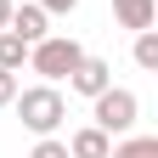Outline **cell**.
Wrapping results in <instances>:
<instances>
[{"label":"cell","instance_id":"6da1fadb","mask_svg":"<svg viewBox=\"0 0 158 158\" xmlns=\"http://www.w3.org/2000/svg\"><path fill=\"white\" fill-rule=\"evenodd\" d=\"M11 107H17V118H23V130H34V135H56V124L68 118V102H62L56 85H28V90L17 85Z\"/></svg>","mask_w":158,"mask_h":158},{"label":"cell","instance_id":"7a4b0ae2","mask_svg":"<svg viewBox=\"0 0 158 158\" xmlns=\"http://www.w3.org/2000/svg\"><path fill=\"white\" fill-rule=\"evenodd\" d=\"M79 56H85V45H79L73 34H45V40L28 45V68L45 79V85H56V79H68L79 68Z\"/></svg>","mask_w":158,"mask_h":158},{"label":"cell","instance_id":"3957f363","mask_svg":"<svg viewBox=\"0 0 158 158\" xmlns=\"http://www.w3.org/2000/svg\"><path fill=\"white\" fill-rule=\"evenodd\" d=\"M90 118H96V130H107V135H130L135 118H141V102H135V90L107 85L102 96H90Z\"/></svg>","mask_w":158,"mask_h":158},{"label":"cell","instance_id":"277c9868","mask_svg":"<svg viewBox=\"0 0 158 158\" xmlns=\"http://www.w3.org/2000/svg\"><path fill=\"white\" fill-rule=\"evenodd\" d=\"M107 85H113V68L102 62V56H90V51L79 56V68L68 73V90H79V96H102Z\"/></svg>","mask_w":158,"mask_h":158},{"label":"cell","instance_id":"5b68a950","mask_svg":"<svg viewBox=\"0 0 158 158\" xmlns=\"http://www.w3.org/2000/svg\"><path fill=\"white\" fill-rule=\"evenodd\" d=\"M45 23H51V17L40 11L34 0H28V6H11V17H6V28H11L17 40H28V45H34V40H45V34H51Z\"/></svg>","mask_w":158,"mask_h":158},{"label":"cell","instance_id":"8992f818","mask_svg":"<svg viewBox=\"0 0 158 158\" xmlns=\"http://www.w3.org/2000/svg\"><path fill=\"white\" fill-rule=\"evenodd\" d=\"M107 152H113V135L96 130V124H85V130L68 135V158H107Z\"/></svg>","mask_w":158,"mask_h":158},{"label":"cell","instance_id":"52a82bcc","mask_svg":"<svg viewBox=\"0 0 158 158\" xmlns=\"http://www.w3.org/2000/svg\"><path fill=\"white\" fill-rule=\"evenodd\" d=\"M113 17H118V28L141 34V28H152V17H158V0H113Z\"/></svg>","mask_w":158,"mask_h":158},{"label":"cell","instance_id":"ba28073f","mask_svg":"<svg viewBox=\"0 0 158 158\" xmlns=\"http://www.w3.org/2000/svg\"><path fill=\"white\" fill-rule=\"evenodd\" d=\"M23 62H28V40H17L11 28H0V68H11V73H17Z\"/></svg>","mask_w":158,"mask_h":158},{"label":"cell","instance_id":"9c48e42d","mask_svg":"<svg viewBox=\"0 0 158 158\" xmlns=\"http://www.w3.org/2000/svg\"><path fill=\"white\" fill-rule=\"evenodd\" d=\"M107 158H158V135H130V141H118Z\"/></svg>","mask_w":158,"mask_h":158},{"label":"cell","instance_id":"30bf717a","mask_svg":"<svg viewBox=\"0 0 158 158\" xmlns=\"http://www.w3.org/2000/svg\"><path fill=\"white\" fill-rule=\"evenodd\" d=\"M135 68H147V73L158 68V34H152V28L135 34Z\"/></svg>","mask_w":158,"mask_h":158},{"label":"cell","instance_id":"8fae6325","mask_svg":"<svg viewBox=\"0 0 158 158\" xmlns=\"http://www.w3.org/2000/svg\"><path fill=\"white\" fill-rule=\"evenodd\" d=\"M28 158H68V141H56V135H40Z\"/></svg>","mask_w":158,"mask_h":158},{"label":"cell","instance_id":"7c38bea8","mask_svg":"<svg viewBox=\"0 0 158 158\" xmlns=\"http://www.w3.org/2000/svg\"><path fill=\"white\" fill-rule=\"evenodd\" d=\"M34 6H40V11H45V17H68V11L79 6V0H34Z\"/></svg>","mask_w":158,"mask_h":158},{"label":"cell","instance_id":"4fadbf2b","mask_svg":"<svg viewBox=\"0 0 158 158\" xmlns=\"http://www.w3.org/2000/svg\"><path fill=\"white\" fill-rule=\"evenodd\" d=\"M11 96H17V73L0 68V107H11Z\"/></svg>","mask_w":158,"mask_h":158},{"label":"cell","instance_id":"5bb4252c","mask_svg":"<svg viewBox=\"0 0 158 158\" xmlns=\"http://www.w3.org/2000/svg\"><path fill=\"white\" fill-rule=\"evenodd\" d=\"M6 17H11V0H0V28H6Z\"/></svg>","mask_w":158,"mask_h":158}]
</instances>
